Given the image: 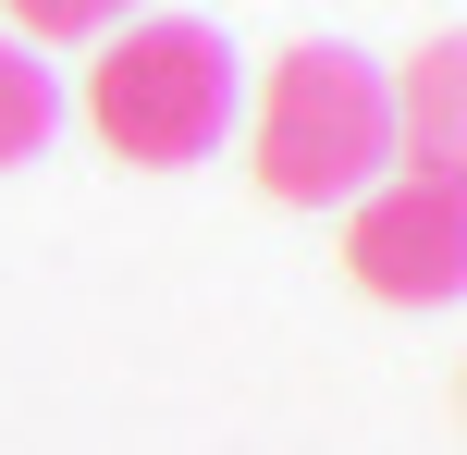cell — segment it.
I'll return each instance as SVG.
<instances>
[{
    "instance_id": "6",
    "label": "cell",
    "mask_w": 467,
    "mask_h": 455,
    "mask_svg": "<svg viewBox=\"0 0 467 455\" xmlns=\"http://www.w3.org/2000/svg\"><path fill=\"white\" fill-rule=\"evenodd\" d=\"M0 13H13L25 49H99L111 25H136L148 0H0Z\"/></svg>"
},
{
    "instance_id": "3",
    "label": "cell",
    "mask_w": 467,
    "mask_h": 455,
    "mask_svg": "<svg viewBox=\"0 0 467 455\" xmlns=\"http://www.w3.org/2000/svg\"><path fill=\"white\" fill-rule=\"evenodd\" d=\"M345 271L381 308H455V284H467V197H455V172H394V185L345 197Z\"/></svg>"
},
{
    "instance_id": "5",
    "label": "cell",
    "mask_w": 467,
    "mask_h": 455,
    "mask_svg": "<svg viewBox=\"0 0 467 455\" xmlns=\"http://www.w3.org/2000/svg\"><path fill=\"white\" fill-rule=\"evenodd\" d=\"M49 123H62V87H49V62L25 37H0V172L13 160H37L49 148Z\"/></svg>"
},
{
    "instance_id": "2",
    "label": "cell",
    "mask_w": 467,
    "mask_h": 455,
    "mask_svg": "<svg viewBox=\"0 0 467 455\" xmlns=\"http://www.w3.org/2000/svg\"><path fill=\"white\" fill-rule=\"evenodd\" d=\"M87 123L111 160L136 172H185L234 136V49L222 25H185V13H136L99 37L87 62Z\"/></svg>"
},
{
    "instance_id": "4",
    "label": "cell",
    "mask_w": 467,
    "mask_h": 455,
    "mask_svg": "<svg viewBox=\"0 0 467 455\" xmlns=\"http://www.w3.org/2000/svg\"><path fill=\"white\" fill-rule=\"evenodd\" d=\"M455 37H431L406 62V87H381V123H394V172H455Z\"/></svg>"
},
{
    "instance_id": "1",
    "label": "cell",
    "mask_w": 467,
    "mask_h": 455,
    "mask_svg": "<svg viewBox=\"0 0 467 455\" xmlns=\"http://www.w3.org/2000/svg\"><path fill=\"white\" fill-rule=\"evenodd\" d=\"M394 160V123H381V74L357 62L345 37H307L258 74V111H246V172L258 197L283 210H345V197L381 185Z\"/></svg>"
}]
</instances>
